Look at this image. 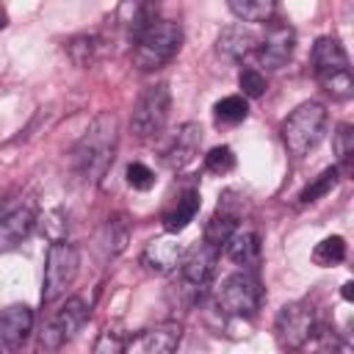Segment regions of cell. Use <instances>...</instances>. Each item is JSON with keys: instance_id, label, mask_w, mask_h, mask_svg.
Listing matches in <instances>:
<instances>
[{"instance_id": "ba28073f", "label": "cell", "mask_w": 354, "mask_h": 354, "mask_svg": "<svg viewBox=\"0 0 354 354\" xmlns=\"http://www.w3.org/2000/svg\"><path fill=\"white\" fill-rule=\"evenodd\" d=\"M218 252L221 249H216V246H210V243L202 241L180 263V288L177 290H180V296H183L185 304H194V301L202 299V293L210 285V277L216 271Z\"/></svg>"}, {"instance_id": "3957f363", "label": "cell", "mask_w": 354, "mask_h": 354, "mask_svg": "<svg viewBox=\"0 0 354 354\" xmlns=\"http://www.w3.org/2000/svg\"><path fill=\"white\" fill-rule=\"evenodd\" d=\"M313 72L326 94L335 100H348L354 94V77L351 64L343 50V44L332 36H321L313 47Z\"/></svg>"}, {"instance_id": "8fae6325", "label": "cell", "mask_w": 354, "mask_h": 354, "mask_svg": "<svg viewBox=\"0 0 354 354\" xmlns=\"http://www.w3.org/2000/svg\"><path fill=\"white\" fill-rule=\"evenodd\" d=\"M293 50H296V33H293V28L285 25V22H271L268 30H266V36H263L260 44H257V55H260V64H263L266 69H279V66H285V64L290 61Z\"/></svg>"}, {"instance_id": "2e32d148", "label": "cell", "mask_w": 354, "mask_h": 354, "mask_svg": "<svg viewBox=\"0 0 354 354\" xmlns=\"http://www.w3.org/2000/svg\"><path fill=\"white\" fill-rule=\"evenodd\" d=\"M235 232H238V210H232L230 202L221 199L218 207H216V213L205 224V238L202 241L210 243V246H216V249H221Z\"/></svg>"}, {"instance_id": "d6986e66", "label": "cell", "mask_w": 354, "mask_h": 354, "mask_svg": "<svg viewBox=\"0 0 354 354\" xmlns=\"http://www.w3.org/2000/svg\"><path fill=\"white\" fill-rule=\"evenodd\" d=\"M196 210H199V191H185V194L177 199V205H174L171 210H166V216H163L166 232H169V235H177L180 230H185V227L194 221Z\"/></svg>"}, {"instance_id": "d6a6232c", "label": "cell", "mask_w": 354, "mask_h": 354, "mask_svg": "<svg viewBox=\"0 0 354 354\" xmlns=\"http://www.w3.org/2000/svg\"><path fill=\"white\" fill-rule=\"evenodd\" d=\"M6 25H8V14H6V8L0 6V30H3Z\"/></svg>"}, {"instance_id": "30bf717a", "label": "cell", "mask_w": 354, "mask_h": 354, "mask_svg": "<svg viewBox=\"0 0 354 354\" xmlns=\"http://www.w3.org/2000/svg\"><path fill=\"white\" fill-rule=\"evenodd\" d=\"M86 315H88V304H86L83 299H77V296L66 299V304H64L61 310H55L53 318L44 324V329H41V335H39V351H41V354L58 351V348L83 326Z\"/></svg>"}, {"instance_id": "4fadbf2b", "label": "cell", "mask_w": 354, "mask_h": 354, "mask_svg": "<svg viewBox=\"0 0 354 354\" xmlns=\"http://www.w3.org/2000/svg\"><path fill=\"white\" fill-rule=\"evenodd\" d=\"M33 329V310L28 304H11L0 313V343L6 348H19Z\"/></svg>"}, {"instance_id": "1f68e13d", "label": "cell", "mask_w": 354, "mask_h": 354, "mask_svg": "<svg viewBox=\"0 0 354 354\" xmlns=\"http://www.w3.org/2000/svg\"><path fill=\"white\" fill-rule=\"evenodd\" d=\"M127 185L136 188V191H149L155 185V174L149 166L144 163H130L127 166Z\"/></svg>"}, {"instance_id": "9a60e30c", "label": "cell", "mask_w": 354, "mask_h": 354, "mask_svg": "<svg viewBox=\"0 0 354 354\" xmlns=\"http://www.w3.org/2000/svg\"><path fill=\"white\" fill-rule=\"evenodd\" d=\"M180 257H183V246L171 235L149 241L147 249L141 252V263L147 266V271H155V274H169L174 266H180Z\"/></svg>"}, {"instance_id": "4dcf8cb0", "label": "cell", "mask_w": 354, "mask_h": 354, "mask_svg": "<svg viewBox=\"0 0 354 354\" xmlns=\"http://www.w3.org/2000/svg\"><path fill=\"white\" fill-rule=\"evenodd\" d=\"M307 346H313V354H340L343 346L337 340L335 332L329 329H321V332H313V337L307 340Z\"/></svg>"}, {"instance_id": "d4e9b609", "label": "cell", "mask_w": 354, "mask_h": 354, "mask_svg": "<svg viewBox=\"0 0 354 354\" xmlns=\"http://www.w3.org/2000/svg\"><path fill=\"white\" fill-rule=\"evenodd\" d=\"M213 113H216L218 124H238V122H243L249 116V105H246V100L241 94H230V97H224V100H218L213 105Z\"/></svg>"}, {"instance_id": "d590c367", "label": "cell", "mask_w": 354, "mask_h": 354, "mask_svg": "<svg viewBox=\"0 0 354 354\" xmlns=\"http://www.w3.org/2000/svg\"><path fill=\"white\" fill-rule=\"evenodd\" d=\"M0 354H6V346H3V343H0Z\"/></svg>"}, {"instance_id": "cb8c5ba5", "label": "cell", "mask_w": 354, "mask_h": 354, "mask_svg": "<svg viewBox=\"0 0 354 354\" xmlns=\"http://www.w3.org/2000/svg\"><path fill=\"white\" fill-rule=\"evenodd\" d=\"M343 260H346V241L340 235H329L321 243H315V249H313V263L321 268H332Z\"/></svg>"}, {"instance_id": "83f0119b", "label": "cell", "mask_w": 354, "mask_h": 354, "mask_svg": "<svg viewBox=\"0 0 354 354\" xmlns=\"http://www.w3.org/2000/svg\"><path fill=\"white\" fill-rule=\"evenodd\" d=\"M127 348V337L119 329H102L100 337L94 340L91 354H124Z\"/></svg>"}, {"instance_id": "4316f807", "label": "cell", "mask_w": 354, "mask_h": 354, "mask_svg": "<svg viewBox=\"0 0 354 354\" xmlns=\"http://www.w3.org/2000/svg\"><path fill=\"white\" fill-rule=\"evenodd\" d=\"M238 86H241V97L246 100V97H263L266 94V77H263V72L260 69H254V66H246V69H241V75H238Z\"/></svg>"}, {"instance_id": "603a6c76", "label": "cell", "mask_w": 354, "mask_h": 354, "mask_svg": "<svg viewBox=\"0 0 354 354\" xmlns=\"http://www.w3.org/2000/svg\"><path fill=\"white\" fill-rule=\"evenodd\" d=\"M230 11L243 22H271L277 6L271 0H230Z\"/></svg>"}, {"instance_id": "8992f818", "label": "cell", "mask_w": 354, "mask_h": 354, "mask_svg": "<svg viewBox=\"0 0 354 354\" xmlns=\"http://www.w3.org/2000/svg\"><path fill=\"white\" fill-rule=\"evenodd\" d=\"M80 268V254L69 241H53L47 249V260H44V288H41V301L50 304L55 301L61 293H66V288L75 282Z\"/></svg>"}, {"instance_id": "52a82bcc", "label": "cell", "mask_w": 354, "mask_h": 354, "mask_svg": "<svg viewBox=\"0 0 354 354\" xmlns=\"http://www.w3.org/2000/svg\"><path fill=\"white\" fill-rule=\"evenodd\" d=\"M315 332V313L310 301H288L274 318V337L282 351H301Z\"/></svg>"}, {"instance_id": "ac0fdd59", "label": "cell", "mask_w": 354, "mask_h": 354, "mask_svg": "<svg viewBox=\"0 0 354 354\" xmlns=\"http://www.w3.org/2000/svg\"><path fill=\"white\" fill-rule=\"evenodd\" d=\"M180 340H183V326L177 321H163L144 332L141 348L144 354H174Z\"/></svg>"}, {"instance_id": "e575fe53", "label": "cell", "mask_w": 354, "mask_h": 354, "mask_svg": "<svg viewBox=\"0 0 354 354\" xmlns=\"http://www.w3.org/2000/svg\"><path fill=\"white\" fill-rule=\"evenodd\" d=\"M3 207H6V199H3V196H0V218H3V216H6V213H3Z\"/></svg>"}, {"instance_id": "6da1fadb", "label": "cell", "mask_w": 354, "mask_h": 354, "mask_svg": "<svg viewBox=\"0 0 354 354\" xmlns=\"http://www.w3.org/2000/svg\"><path fill=\"white\" fill-rule=\"evenodd\" d=\"M116 141H119V119L111 111L97 113L72 149V169L77 171V177H83L86 183L102 180V174L113 163Z\"/></svg>"}, {"instance_id": "f1b7e54d", "label": "cell", "mask_w": 354, "mask_h": 354, "mask_svg": "<svg viewBox=\"0 0 354 354\" xmlns=\"http://www.w3.org/2000/svg\"><path fill=\"white\" fill-rule=\"evenodd\" d=\"M205 169L213 171V174H227L235 169V155L230 147H213L207 155H205Z\"/></svg>"}, {"instance_id": "44dd1931", "label": "cell", "mask_w": 354, "mask_h": 354, "mask_svg": "<svg viewBox=\"0 0 354 354\" xmlns=\"http://www.w3.org/2000/svg\"><path fill=\"white\" fill-rule=\"evenodd\" d=\"M124 246H127V224L122 218H108L97 235V249H100L102 260L116 257Z\"/></svg>"}, {"instance_id": "7a4b0ae2", "label": "cell", "mask_w": 354, "mask_h": 354, "mask_svg": "<svg viewBox=\"0 0 354 354\" xmlns=\"http://www.w3.org/2000/svg\"><path fill=\"white\" fill-rule=\"evenodd\" d=\"M183 44V28L171 19H155L133 39V64L141 72H155L166 66Z\"/></svg>"}, {"instance_id": "f546056e", "label": "cell", "mask_w": 354, "mask_h": 354, "mask_svg": "<svg viewBox=\"0 0 354 354\" xmlns=\"http://www.w3.org/2000/svg\"><path fill=\"white\" fill-rule=\"evenodd\" d=\"M335 155H337V163L348 169L351 155H354V133H351V124H340L337 127V133H335Z\"/></svg>"}, {"instance_id": "7402d4cb", "label": "cell", "mask_w": 354, "mask_h": 354, "mask_svg": "<svg viewBox=\"0 0 354 354\" xmlns=\"http://www.w3.org/2000/svg\"><path fill=\"white\" fill-rule=\"evenodd\" d=\"M66 53L75 66H91L100 58V36L97 33H80L66 41Z\"/></svg>"}, {"instance_id": "9c48e42d", "label": "cell", "mask_w": 354, "mask_h": 354, "mask_svg": "<svg viewBox=\"0 0 354 354\" xmlns=\"http://www.w3.org/2000/svg\"><path fill=\"white\" fill-rule=\"evenodd\" d=\"M260 299H263L260 285H257V279H254L252 274H246V271L230 274V277L221 282L218 293H216L218 310L227 313V315H238V318L254 315L257 307H260Z\"/></svg>"}, {"instance_id": "e0dca14e", "label": "cell", "mask_w": 354, "mask_h": 354, "mask_svg": "<svg viewBox=\"0 0 354 354\" xmlns=\"http://www.w3.org/2000/svg\"><path fill=\"white\" fill-rule=\"evenodd\" d=\"M33 224H36V216L30 207H17L6 213L0 218V252H8L17 243H22V238L33 230Z\"/></svg>"}, {"instance_id": "5b68a950", "label": "cell", "mask_w": 354, "mask_h": 354, "mask_svg": "<svg viewBox=\"0 0 354 354\" xmlns=\"http://www.w3.org/2000/svg\"><path fill=\"white\" fill-rule=\"evenodd\" d=\"M169 108H171V94H169V86L166 83H155V86H147L136 105H133V113H130V130L136 138L147 141V138H155L166 119H169Z\"/></svg>"}, {"instance_id": "277c9868", "label": "cell", "mask_w": 354, "mask_h": 354, "mask_svg": "<svg viewBox=\"0 0 354 354\" xmlns=\"http://www.w3.org/2000/svg\"><path fill=\"white\" fill-rule=\"evenodd\" d=\"M326 130V108L321 102H301L285 122H282V141L290 155L304 158L310 149L318 147Z\"/></svg>"}, {"instance_id": "484cf974", "label": "cell", "mask_w": 354, "mask_h": 354, "mask_svg": "<svg viewBox=\"0 0 354 354\" xmlns=\"http://www.w3.org/2000/svg\"><path fill=\"white\" fill-rule=\"evenodd\" d=\"M337 177H340V169L337 166H329V169H324L313 183H307L304 188H301V194H299V202L301 205H310V202H315V199H321V196H326L335 185H337Z\"/></svg>"}, {"instance_id": "ffe728a7", "label": "cell", "mask_w": 354, "mask_h": 354, "mask_svg": "<svg viewBox=\"0 0 354 354\" xmlns=\"http://www.w3.org/2000/svg\"><path fill=\"white\" fill-rule=\"evenodd\" d=\"M224 246H227L230 260H235L238 266H252L260 257V238L252 230H238Z\"/></svg>"}, {"instance_id": "5bb4252c", "label": "cell", "mask_w": 354, "mask_h": 354, "mask_svg": "<svg viewBox=\"0 0 354 354\" xmlns=\"http://www.w3.org/2000/svg\"><path fill=\"white\" fill-rule=\"evenodd\" d=\"M260 39L257 33L243 25V22H235V25H227L221 33H218V41H216V50L218 55H224L227 61H241L246 58L252 50H257Z\"/></svg>"}, {"instance_id": "7c38bea8", "label": "cell", "mask_w": 354, "mask_h": 354, "mask_svg": "<svg viewBox=\"0 0 354 354\" xmlns=\"http://www.w3.org/2000/svg\"><path fill=\"white\" fill-rule=\"evenodd\" d=\"M199 144H202V127L196 122H185L174 130L166 152H163V160L169 169L180 171L185 169L188 163H194V158L199 155Z\"/></svg>"}, {"instance_id": "836d02e7", "label": "cell", "mask_w": 354, "mask_h": 354, "mask_svg": "<svg viewBox=\"0 0 354 354\" xmlns=\"http://www.w3.org/2000/svg\"><path fill=\"white\" fill-rule=\"evenodd\" d=\"M351 288H354L351 282H346V285H343V299H351Z\"/></svg>"}]
</instances>
